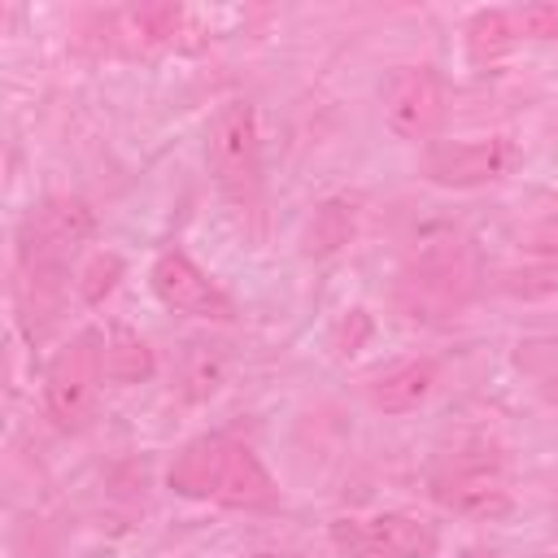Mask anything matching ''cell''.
Returning a JSON list of instances; mask_svg holds the SVG:
<instances>
[{"instance_id":"1","label":"cell","mask_w":558,"mask_h":558,"mask_svg":"<svg viewBox=\"0 0 558 558\" xmlns=\"http://www.w3.org/2000/svg\"><path fill=\"white\" fill-rule=\"evenodd\" d=\"M205 166L218 192L248 209L262 196V140H257V118L244 100H227L214 109L205 126Z\"/></svg>"},{"instance_id":"2","label":"cell","mask_w":558,"mask_h":558,"mask_svg":"<svg viewBox=\"0 0 558 558\" xmlns=\"http://www.w3.org/2000/svg\"><path fill=\"white\" fill-rule=\"evenodd\" d=\"M100 379H105V331L83 327L52 353V362L44 371V405L61 432L87 427V418L96 410Z\"/></svg>"},{"instance_id":"3","label":"cell","mask_w":558,"mask_h":558,"mask_svg":"<svg viewBox=\"0 0 558 558\" xmlns=\"http://www.w3.org/2000/svg\"><path fill=\"white\" fill-rule=\"evenodd\" d=\"M96 231V214L78 196L39 201L17 227V262L22 270H61V262L87 244Z\"/></svg>"},{"instance_id":"4","label":"cell","mask_w":558,"mask_h":558,"mask_svg":"<svg viewBox=\"0 0 558 558\" xmlns=\"http://www.w3.org/2000/svg\"><path fill=\"white\" fill-rule=\"evenodd\" d=\"M384 122L397 140L427 144L445 126V83L432 65H397L384 78Z\"/></svg>"},{"instance_id":"5","label":"cell","mask_w":558,"mask_h":558,"mask_svg":"<svg viewBox=\"0 0 558 558\" xmlns=\"http://www.w3.org/2000/svg\"><path fill=\"white\" fill-rule=\"evenodd\" d=\"M148 283H153L157 301H161L166 310H174V314H187V318H218V323H227V318L235 314L231 301H227V292H222L187 253H179V248H166V253L153 262Z\"/></svg>"},{"instance_id":"6","label":"cell","mask_w":558,"mask_h":558,"mask_svg":"<svg viewBox=\"0 0 558 558\" xmlns=\"http://www.w3.org/2000/svg\"><path fill=\"white\" fill-rule=\"evenodd\" d=\"M519 148L510 140H462V144H432L423 157V174L440 187H484L514 170Z\"/></svg>"},{"instance_id":"7","label":"cell","mask_w":558,"mask_h":558,"mask_svg":"<svg viewBox=\"0 0 558 558\" xmlns=\"http://www.w3.org/2000/svg\"><path fill=\"white\" fill-rule=\"evenodd\" d=\"M432 497L440 506H449L453 514H475V519H497L510 510V493L501 484V462L488 453L453 458L432 480Z\"/></svg>"},{"instance_id":"8","label":"cell","mask_w":558,"mask_h":558,"mask_svg":"<svg viewBox=\"0 0 558 558\" xmlns=\"http://www.w3.org/2000/svg\"><path fill=\"white\" fill-rule=\"evenodd\" d=\"M214 501L218 506H231V510H270V506H279V488H275L270 471L262 466V458L248 445H235L231 440Z\"/></svg>"},{"instance_id":"9","label":"cell","mask_w":558,"mask_h":558,"mask_svg":"<svg viewBox=\"0 0 558 558\" xmlns=\"http://www.w3.org/2000/svg\"><path fill=\"white\" fill-rule=\"evenodd\" d=\"M227 436H196L187 440L174 462H170V475L166 484L179 493V497H214L218 493V475H222V462H227Z\"/></svg>"},{"instance_id":"10","label":"cell","mask_w":558,"mask_h":558,"mask_svg":"<svg viewBox=\"0 0 558 558\" xmlns=\"http://www.w3.org/2000/svg\"><path fill=\"white\" fill-rule=\"evenodd\" d=\"M432 388H436V362L427 357L401 362L371 384V405L384 414H405V410H418L432 397Z\"/></svg>"},{"instance_id":"11","label":"cell","mask_w":558,"mask_h":558,"mask_svg":"<svg viewBox=\"0 0 558 558\" xmlns=\"http://www.w3.org/2000/svg\"><path fill=\"white\" fill-rule=\"evenodd\" d=\"M371 541L388 554V558H436L440 549V532L418 519V514H401V510H388V514H375L366 523Z\"/></svg>"},{"instance_id":"12","label":"cell","mask_w":558,"mask_h":558,"mask_svg":"<svg viewBox=\"0 0 558 558\" xmlns=\"http://www.w3.org/2000/svg\"><path fill=\"white\" fill-rule=\"evenodd\" d=\"M353 231H357V209H353V201L331 196V201H323V205L310 214L305 235H301V253H305V257H331V253H340V248L353 240Z\"/></svg>"},{"instance_id":"13","label":"cell","mask_w":558,"mask_h":558,"mask_svg":"<svg viewBox=\"0 0 558 558\" xmlns=\"http://www.w3.org/2000/svg\"><path fill=\"white\" fill-rule=\"evenodd\" d=\"M153 349L140 340V331L113 323L105 331V379L113 384H144L153 375Z\"/></svg>"},{"instance_id":"14","label":"cell","mask_w":558,"mask_h":558,"mask_svg":"<svg viewBox=\"0 0 558 558\" xmlns=\"http://www.w3.org/2000/svg\"><path fill=\"white\" fill-rule=\"evenodd\" d=\"M497 288L514 301H545L558 296V262H532V266H514L497 279Z\"/></svg>"},{"instance_id":"15","label":"cell","mask_w":558,"mask_h":558,"mask_svg":"<svg viewBox=\"0 0 558 558\" xmlns=\"http://www.w3.org/2000/svg\"><path fill=\"white\" fill-rule=\"evenodd\" d=\"M466 44H471V57H501L510 44H514V26L506 13L497 9H480L471 22H466Z\"/></svg>"},{"instance_id":"16","label":"cell","mask_w":558,"mask_h":558,"mask_svg":"<svg viewBox=\"0 0 558 558\" xmlns=\"http://www.w3.org/2000/svg\"><path fill=\"white\" fill-rule=\"evenodd\" d=\"M122 279V257L118 253H100V257H92L87 262V270H83V283H78V292H83V301H105L109 292H113V283Z\"/></svg>"},{"instance_id":"17","label":"cell","mask_w":558,"mask_h":558,"mask_svg":"<svg viewBox=\"0 0 558 558\" xmlns=\"http://www.w3.org/2000/svg\"><path fill=\"white\" fill-rule=\"evenodd\" d=\"M331 541H336V549H340L344 558H388V554L371 541L366 523H357V519H336V523H331Z\"/></svg>"},{"instance_id":"18","label":"cell","mask_w":558,"mask_h":558,"mask_svg":"<svg viewBox=\"0 0 558 558\" xmlns=\"http://www.w3.org/2000/svg\"><path fill=\"white\" fill-rule=\"evenodd\" d=\"M519 31L532 35V39H558V4H549V0L527 4L519 13Z\"/></svg>"},{"instance_id":"19","label":"cell","mask_w":558,"mask_h":558,"mask_svg":"<svg viewBox=\"0 0 558 558\" xmlns=\"http://www.w3.org/2000/svg\"><path fill=\"white\" fill-rule=\"evenodd\" d=\"M196 349V371H187V397H209L218 388V362L205 353V344H192Z\"/></svg>"},{"instance_id":"20","label":"cell","mask_w":558,"mask_h":558,"mask_svg":"<svg viewBox=\"0 0 558 558\" xmlns=\"http://www.w3.org/2000/svg\"><path fill=\"white\" fill-rule=\"evenodd\" d=\"M541 392H545V401H549V405H558V375H549V379L541 384Z\"/></svg>"},{"instance_id":"21","label":"cell","mask_w":558,"mask_h":558,"mask_svg":"<svg viewBox=\"0 0 558 558\" xmlns=\"http://www.w3.org/2000/svg\"><path fill=\"white\" fill-rule=\"evenodd\" d=\"M253 558H305V554H275V549H262V554H253Z\"/></svg>"}]
</instances>
